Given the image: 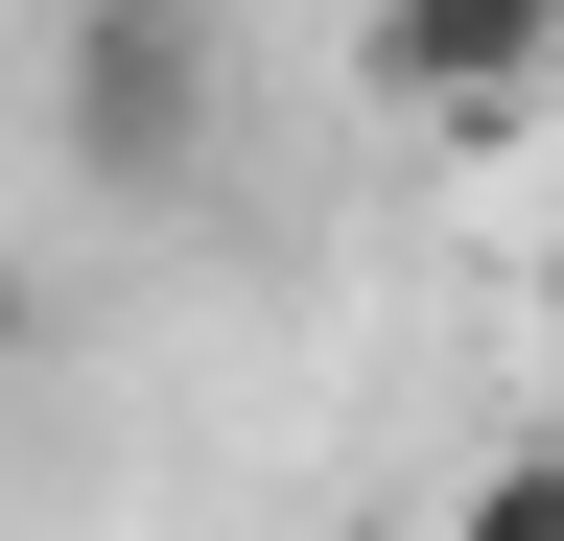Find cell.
<instances>
[{
	"mask_svg": "<svg viewBox=\"0 0 564 541\" xmlns=\"http://www.w3.org/2000/svg\"><path fill=\"white\" fill-rule=\"evenodd\" d=\"M0 354H24V306H0Z\"/></svg>",
	"mask_w": 564,
	"mask_h": 541,
	"instance_id": "277c9868",
	"label": "cell"
},
{
	"mask_svg": "<svg viewBox=\"0 0 564 541\" xmlns=\"http://www.w3.org/2000/svg\"><path fill=\"white\" fill-rule=\"evenodd\" d=\"M212 95H236V72H212L188 0H70V24H47V118H70V165H95V188L212 165Z\"/></svg>",
	"mask_w": 564,
	"mask_h": 541,
	"instance_id": "6da1fadb",
	"label": "cell"
},
{
	"mask_svg": "<svg viewBox=\"0 0 564 541\" xmlns=\"http://www.w3.org/2000/svg\"><path fill=\"white\" fill-rule=\"evenodd\" d=\"M541 47H564L541 0H400V24L352 47V72H377V95H423V118H494V95L541 72Z\"/></svg>",
	"mask_w": 564,
	"mask_h": 541,
	"instance_id": "7a4b0ae2",
	"label": "cell"
},
{
	"mask_svg": "<svg viewBox=\"0 0 564 541\" xmlns=\"http://www.w3.org/2000/svg\"><path fill=\"white\" fill-rule=\"evenodd\" d=\"M447 541H564V447H494L470 495H447Z\"/></svg>",
	"mask_w": 564,
	"mask_h": 541,
	"instance_id": "3957f363",
	"label": "cell"
}]
</instances>
